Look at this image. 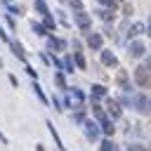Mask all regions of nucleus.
Returning a JSON list of instances; mask_svg holds the SVG:
<instances>
[{"label": "nucleus", "instance_id": "nucleus-1", "mask_svg": "<svg viewBox=\"0 0 151 151\" xmlns=\"http://www.w3.org/2000/svg\"><path fill=\"white\" fill-rule=\"evenodd\" d=\"M66 104H68V106H73V109H80V106H83V92H80V90H71V92H68Z\"/></svg>", "mask_w": 151, "mask_h": 151}, {"label": "nucleus", "instance_id": "nucleus-2", "mask_svg": "<svg viewBox=\"0 0 151 151\" xmlns=\"http://www.w3.org/2000/svg\"><path fill=\"white\" fill-rule=\"evenodd\" d=\"M146 71H149L146 66H139V68L134 71V80H137L142 87H144V85H149V73H146Z\"/></svg>", "mask_w": 151, "mask_h": 151}, {"label": "nucleus", "instance_id": "nucleus-3", "mask_svg": "<svg viewBox=\"0 0 151 151\" xmlns=\"http://www.w3.org/2000/svg\"><path fill=\"white\" fill-rule=\"evenodd\" d=\"M85 134H87V139H92V142H94V139L99 137V127H97L92 120H87V123H85Z\"/></svg>", "mask_w": 151, "mask_h": 151}, {"label": "nucleus", "instance_id": "nucleus-4", "mask_svg": "<svg viewBox=\"0 0 151 151\" xmlns=\"http://www.w3.org/2000/svg\"><path fill=\"white\" fill-rule=\"evenodd\" d=\"M76 24L80 26V28H90V24H92V19L85 14V12H78L76 14Z\"/></svg>", "mask_w": 151, "mask_h": 151}, {"label": "nucleus", "instance_id": "nucleus-5", "mask_svg": "<svg viewBox=\"0 0 151 151\" xmlns=\"http://www.w3.org/2000/svg\"><path fill=\"white\" fill-rule=\"evenodd\" d=\"M87 45H90L92 50H99V47H101V35H99V33H90V35H87Z\"/></svg>", "mask_w": 151, "mask_h": 151}, {"label": "nucleus", "instance_id": "nucleus-6", "mask_svg": "<svg viewBox=\"0 0 151 151\" xmlns=\"http://www.w3.org/2000/svg\"><path fill=\"white\" fill-rule=\"evenodd\" d=\"M101 61H104L106 66H116V64H118V59H116V54H111V52H106V50L101 52Z\"/></svg>", "mask_w": 151, "mask_h": 151}, {"label": "nucleus", "instance_id": "nucleus-7", "mask_svg": "<svg viewBox=\"0 0 151 151\" xmlns=\"http://www.w3.org/2000/svg\"><path fill=\"white\" fill-rule=\"evenodd\" d=\"M130 54H132V57H142V54H144V45H142V42H132V45H130Z\"/></svg>", "mask_w": 151, "mask_h": 151}, {"label": "nucleus", "instance_id": "nucleus-8", "mask_svg": "<svg viewBox=\"0 0 151 151\" xmlns=\"http://www.w3.org/2000/svg\"><path fill=\"white\" fill-rule=\"evenodd\" d=\"M47 45H50L52 50H64V47H66V42H64V40H57V38H47Z\"/></svg>", "mask_w": 151, "mask_h": 151}, {"label": "nucleus", "instance_id": "nucleus-9", "mask_svg": "<svg viewBox=\"0 0 151 151\" xmlns=\"http://www.w3.org/2000/svg\"><path fill=\"white\" fill-rule=\"evenodd\" d=\"M9 45H12V52H14V54H17V57H19V59H24V57H26V54H24V47H21V45H19V42H14V40H12V42H9Z\"/></svg>", "mask_w": 151, "mask_h": 151}, {"label": "nucleus", "instance_id": "nucleus-10", "mask_svg": "<svg viewBox=\"0 0 151 151\" xmlns=\"http://www.w3.org/2000/svg\"><path fill=\"white\" fill-rule=\"evenodd\" d=\"M109 113H111L113 118H118V116H120V109H118V104H116L113 99H109Z\"/></svg>", "mask_w": 151, "mask_h": 151}, {"label": "nucleus", "instance_id": "nucleus-11", "mask_svg": "<svg viewBox=\"0 0 151 151\" xmlns=\"http://www.w3.org/2000/svg\"><path fill=\"white\" fill-rule=\"evenodd\" d=\"M139 33H144V24H134V26L130 28V33H127V35H130V38H134V35H139Z\"/></svg>", "mask_w": 151, "mask_h": 151}, {"label": "nucleus", "instance_id": "nucleus-12", "mask_svg": "<svg viewBox=\"0 0 151 151\" xmlns=\"http://www.w3.org/2000/svg\"><path fill=\"white\" fill-rule=\"evenodd\" d=\"M134 106H137L139 111H146V99H144L142 94H137V97H134Z\"/></svg>", "mask_w": 151, "mask_h": 151}, {"label": "nucleus", "instance_id": "nucleus-13", "mask_svg": "<svg viewBox=\"0 0 151 151\" xmlns=\"http://www.w3.org/2000/svg\"><path fill=\"white\" fill-rule=\"evenodd\" d=\"M101 130H104L106 134H113V130H116V127H113V125H111L106 118H101Z\"/></svg>", "mask_w": 151, "mask_h": 151}, {"label": "nucleus", "instance_id": "nucleus-14", "mask_svg": "<svg viewBox=\"0 0 151 151\" xmlns=\"http://www.w3.org/2000/svg\"><path fill=\"white\" fill-rule=\"evenodd\" d=\"M101 151H116V144H113L111 139H104V142H101Z\"/></svg>", "mask_w": 151, "mask_h": 151}, {"label": "nucleus", "instance_id": "nucleus-15", "mask_svg": "<svg viewBox=\"0 0 151 151\" xmlns=\"http://www.w3.org/2000/svg\"><path fill=\"white\" fill-rule=\"evenodd\" d=\"M92 94H94V97H104V94H106V87H101V85H94V87H92Z\"/></svg>", "mask_w": 151, "mask_h": 151}, {"label": "nucleus", "instance_id": "nucleus-16", "mask_svg": "<svg viewBox=\"0 0 151 151\" xmlns=\"http://www.w3.org/2000/svg\"><path fill=\"white\" fill-rule=\"evenodd\" d=\"M35 7H38V12L45 17L47 14V5H45V0H35Z\"/></svg>", "mask_w": 151, "mask_h": 151}, {"label": "nucleus", "instance_id": "nucleus-17", "mask_svg": "<svg viewBox=\"0 0 151 151\" xmlns=\"http://www.w3.org/2000/svg\"><path fill=\"white\" fill-rule=\"evenodd\" d=\"M76 64H78L80 68H85V57H83L80 52H76Z\"/></svg>", "mask_w": 151, "mask_h": 151}, {"label": "nucleus", "instance_id": "nucleus-18", "mask_svg": "<svg viewBox=\"0 0 151 151\" xmlns=\"http://www.w3.org/2000/svg\"><path fill=\"white\" fill-rule=\"evenodd\" d=\"M54 83H57L59 87H64V90H66V83H64V76H61V73H57V76H54Z\"/></svg>", "mask_w": 151, "mask_h": 151}, {"label": "nucleus", "instance_id": "nucleus-19", "mask_svg": "<svg viewBox=\"0 0 151 151\" xmlns=\"http://www.w3.org/2000/svg\"><path fill=\"white\" fill-rule=\"evenodd\" d=\"M45 28H54V19L50 14H45Z\"/></svg>", "mask_w": 151, "mask_h": 151}, {"label": "nucleus", "instance_id": "nucleus-20", "mask_svg": "<svg viewBox=\"0 0 151 151\" xmlns=\"http://www.w3.org/2000/svg\"><path fill=\"white\" fill-rule=\"evenodd\" d=\"M33 31H35L38 35H45V26H40V24H33Z\"/></svg>", "mask_w": 151, "mask_h": 151}, {"label": "nucleus", "instance_id": "nucleus-21", "mask_svg": "<svg viewBox=\"0 0 151 151\" xmlns=\"http://www.w3.org/2000/svg\"><path fill=\"white\" fill-rule=\"evenodd\" d=\"M99 5H106V7L116 9V0H99Z\"/></svg>", "mask_w": 151, "mask_h": 151}, {"label": "nucleus", "instance_id": "nucleus-22", "mask_svg": "<svg viewBox=\"0 0 151 151\" xmlns=\"http://www.w3.org/2000/svg\"><path fill=\"white\" fill-rule=\"evenodd\" d=\"M33 90H35V94H38V97H40V101H47V99H45V94H42V90H40V87H38V85H33Z\"/></svg>", "mask_w": 151, "mask_h": 151}, {"label": "nucleus", "instance_id": "nucleus-23", "mask_svg": "<svg viewBox=\"0 0 151 151\" xmlns=\"http://www.w3.org/2000/svg\"><path fill=\"white\" fill-rule=\"evenodd\" d=\"M68 2H71V7H76V9H80V7H83V2H80V0H68Z\"/></svg>", "mask_w": 151, "mask_h": 151}, {"label": "nucleus", "instance_id": "nucleus-24", "mask_svg": "<svg viewBox=\"0 0 151 151\" xmlns=\"http://www.w3.org/2000/svg\"><path fill=\"white\" fill-rule=\"evenodd\" d=\"M64 66H66V68H68V71H73V61H71V59H68V57H66V61H64Z\"/></svg>", "mask_w": 151, "mask_h": 151}, {"label": "nucleus", "instance_id": "nucleus-25", "mask_svg": "<svg viewBox=\"0 0 151 151\" xmlns=\"http://www.w3.org/2000/svg\"><path fill=\"white\" fill-rule=\"evenodd\" d=\"M144 66H146V68H149V71H151V57H149V59H146V64H144Z\"/></svg>", "mask_w": 151, "mask_h": 151}]
</instances>
